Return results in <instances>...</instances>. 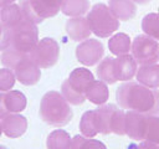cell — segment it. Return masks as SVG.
<instances>
[{"label": "cell", "instance_id": "6da1fadb", "mask_svg": "<svg viewBox=\"0 0 159 149\" xmlns=\"http://www.w3.org/2000/svg\"><path fill=\"white\" fill-rule=\"evenodd\" d=\"M117 103L122 109L159 115V91L148 88L139 82L127 81L116 92Z\"/></svg>", "mask_w": 159, "mask_h": 149}, {"label": "cell", "instance_id": "7a4b0ae2", "mask_svg": "<svg viewBox=\"0 0 159 149\" xmlns=\"http://www.w3.org/2000/svg\"><path fill=\"white\" fill-rule=\"evenodd\" d=\"M41 119L52 127H63L73 117L70 103L57 91L46 92L40 102Z\"/></svg>", "mask_w": 159, "mask_h": 149}, {"label": "cell", "instance_id": "3957f363", "mask_svg": "<svg viewBox=\"0 0 159 149\" xmlns=\"http://www.w3.org/2000/svg\"><path fill=\"white\" fill-rule=\"evenodd\" d=\"M91 31L98 37H109L119 27V20L113 15L106 4H94L87 14Z\"/></svg>", "mask_w": 159, "mask_h": 149}, {"label": "cell", "instance_id": "277c9868", "mask_svg": "<svg viewBox=\"0 0 159 149\" xmlns=\"http://www.w3.org/2000/svg\"><path fill=\"white\" fill-rule=\"evenodd\" d=\"M96 112V120H97V128L98 133L102 134H109L114 133L117 135H124V120H125V113L123 109L118 108L114 104H102Z\"/></svg>", "mask_w": 159, "mask_h": 149}, {"label": "cell", "instance_id": "5b68a950", "mask_svg": "<svg viewBox=\"0 0 159 149\" xmlns=\"http://www.w3.org/2000/svg\"><path fill=\"white\" fill-rule=\"evenodd\" d=\"M61 2L62 0H20L19 6L24 19L37 25L45 19L56 16L61 11Z\"/></svg>", "mask_w": 159, "mask_h": 149}, {"label": "cell", "instance_id": "8992f818", "mask_svg": "<svg viewBox=\"0 0 159 149\" xmlns=\"http://www.w3.org/2000/svg\"><path fill=\"white\" fill-rule=\"evenodd\" d=\"M39 42V29L36 24L22 19L11 29L10 46L20 52L30 53Z\"/></svg>", "mask_w": 159, "mask_h": 149}, {"label": "cell", "instance_id": "52a82bcc", "mask_svg": "<svg viewBox=\"0 0 159 149\" xmlns=\"http://www.w3.org/2000/svg\"><path fill=\"white\" fill-rule=\"evenodd\" d=\"M132 56L138 65H152L159 62V41L140 34L132 42Z\"/></svg>", "mask_w": 159, "mask_h": 149}, {"label": "cell", "instance_id": "ba28073f", "mask_svg": "<svg viewBox=\"0 0 159 149\" xmlns=\"http://www.w3.org/2000/svg\"><path fill=\"white\" fill-rule=\"evenodd\" d=\"M30 56L40 68H50L58 61L60 46L56 40L51 37H43L42 40H39L36 46L30 52Z\"/></svg>", "mask_w": 159, "mask_h": 149}, {"label": "cell", "instance_id": "9c48e42d", "mask_svg": "<svg viewBox=\"0 0 159 149\" xmlns=\"http://www.w3.org/2000/svg\"><path fill=\"white\" fill-rule=\"evenodd\" d=\"M14 73L16 79L24 86H34L41 78V70L31 58L30 53H25L15 65Z\"/></svg>", "mask_w": 159, "mask_h": 149}, {"label": "cell", "instance_id": "30bf717a", "mask_svg": "<svg viewBox=\"0 0 159 149\" xmlns=\"http://www.w3.org/2000/svg\"><path fill=\"white\" fill-rule=\"evenodd\" d=\"M104 55L103 43L96 38L83 40L76 47V58L84 66H94L98 63Z\"/></svg>", "mask_w": 159, "mask_h": 149}, {"label": "cell", "instance_id": "8fae6325", "mask_svg": "<svg viewBox=\"0 0 159 149\" xmlns=\"http://www.w3.org/2000/svg\"><path fill=\"white\" fill-rule=\"evenodd\" d=\"M147 127H148V114L135 112V111L125 112L124 130L130 139L138 140V142L144 140Z\"/></svg>", "mask_w": 159, "mask_h": 149}, {"label": "cell", "instance_id": "7c38bea8", "mask_svg": "<svg viewBox=\"0 0 159 149\" xmlns=\"http://www.w3.org/2000/svg\"><path fill=\"white\" fill-rule=\"evenodd\" d=\"M26 96L20 91H6L0 93V119L10 113H20L26 108Z\"/></svg>", "mask_w": 159, "mask_h": 149}, {"label": "cell", "instance_id": "4fadbf2b", "mask_svg": "<svg viewBox=\"0 0 159 149\" xmlns=\"http://www.w3.org/2000/svg\"><path fill=\"white\" fill-rule=\"evenodd\" d=\"M2 133L9 138H19L27 129V119L17 113H10L1 118Z\"/></svg>", "mask_w": 159, "mask_h": 149}, {"label": "cell", "instance_id": "5bb4252c", "mask_svg": "<svg viewBox=\"0 0 159 149\" xmlns=\"http://www.w3.org/2000/svg\"><path fill=\"white\" fill-rule=\"evenodd\" d=\"M138 70V63L132 55H120L114 58V74L117 81H129L132 79Z\"/></svg>", "mask_w": 159, "mask_h": 149}, {"label": "cell", "instance_id": "9a60e30c", "mask_svg": "<svg viewBox=\"0 0 159 149\" xmlns=\"http://www.w3.org/2000/svg\"><path fill=\"white\" fill-rule=\"evenodd\" d=\"M66 81L72 89H75L80 94L86 96V91L94 81V76L89 70L84 67H77L70 73Z\"/></svg>", "mask_w": 159, "mask_h": 149}, {"label": "cell", "instance_id": "2e32d148", "mask_svg": "<svg viewBox=\"0 0 159 149\" xmlns=\"http://www.w3.org/2000/svg\"><path fill=\"white\" fill-rule=\"evenodd\" d=\"M66 32L73 41H83L87 40L91 35V29L88 21L83 16L71 17L66 22Z\"/></svg>", "mask_w": 159, "mask_h": 149}, {"label": "cell", "instance_id": "e0dca14e", "mask_svg": "<svg viewBox=\"0 0 159 149\" xmlns=\"http://www.w3.org/2000/svg\"><path fill=\"white\" fill-rule=\"evenodd\" d=\"M137 82L140 84L157 89L159 88V63H152V65H142L135 73Z\"/></svg>", "mask_w": 159, "mask_h": 149}, {"label": "cell", "instance_id": "ac0fdd59", "mask_svg": "<svg viewBox=\"0 0 159 149\" xmlns=\"http://www.w3.org/2000/svg\"><path fill=\"white\" fill-rule=\"evenodd\" d=\"M108 7L113 15L122 21H128L137 14V6L133 0H109Z\"/></svg>", "mask_w": 159, "mask_h": 149}, {"label": "cell", "instance_id": "d6986e66", "mask_svg": "<svg viewBox=\"0 0 159 149\" xmlns=\"http://www.w3.org/2000/svg\"><path fill=\"white\" fill-rule=\"evenodd\" d=\"M108 97H109V91H108L107 83H104L101 79L99 81L94 79L88 87V89L86 91V99H88L91 103L97 106L104 104Z\"/></svg>", "mask_w": 159, "mask_h": 149}, {"label": "cell", "instance_id": "ffe728a7", "mask_svg": "<svg viewBox=\"0 0 159 149\" xmlns=\"http://www.w3.org/2000/svg\"><path fill=\"white\" fill-rule=\"evenodd\" d=\"M108 48H109L111 53H113L116 56L125 55L132 48V40H130L129 35H127L124 32H117L108 40Z\"/></svg>", "mask_w": 159, "mask_h": 149}, {"label": "cell", "instance_id": "44dd1931", "mask_svg": "<svg viewBox=\"0 0 159 149\" xmlns=\"http://www.w3.org/2000/svg\"><path fill=\"white\" fill-rule=\"evenodd\" d=\"M61 11L66 16L77 17L83 16L89 11V1L88 0H62Z\"/></svg>", "mask_w": 159, "mask_h": 149}, {"label": "cell", "instance_id": "7402d4cb", "mask_svg": "<svg viewBox=\"0 0 159 149\" xmlns=\"http://www.w3.org/2000/svg\"><path fill=\"white\" fill-rule=\"evenodd\" d=\"M22 19H24V16H22V12H21L20 6L16 5V4H14V2L10 4V5L4 6L1 9V11H0V22L2 25H5L6 27L12 29Z\"/></svg>", "mask_w": 159, "mask_h": 149}, {"label": "cell", "instance_id": "603a6c76", "mask_svg": "<svg viewBox=\"0 0 159 149\" xmlns=\"http://www.w3.org/2000/svg\"><path fill=\"white\" fill-rule=\"evenodd\" d=\"M71 137L63 129L52 130L46 140L47 149H71Z\"/></svg>", "mask_w": 159, "mask_h": 149}, {"label": "cell", "instance_id": "cb8c5ba5", "mask_svg": "<svg viewBox=\"0 0 159 149\" xmlns=\"http://www.w3.org/2000/svg\"><path fill=\"white\" fill-rule=\"evenodd\" d=\"M97 76L101 81H103L107 84H113L117 82V78L114 74V58L113 57L107 56L99 61L97 66Z\"/></svg>", "mask_w": 159, "mask_h": 149}, {"label": "cell", "instance_id": "d4e9b609", "mask_svg": "<svg viewBox=\"0 0 159 149\" xmlns=\"http://www.w3.org/2000/svg\"><path fill=\"white\" fill-rule=\"evenodd\" d=\"M80 130H81L82 135H84L87 138H93V137H96V134H98L94 111H87L82 114L81 120H80Z\"/></svg>", "mask_w": 159, "mask_h": 149}, {"label": "cell", "instance_id": "484cf974", "mask_svg": "<svg viewBox=\"0 0 159 149\" xmlns=\"http://www.w3.org/2000/svg\"><path fill=\"white\" fill-rule=\"evenodd\" d=\"M142 30L145 35L159 41V12L147 14L142 20Z\"/></svg>", "mask_w": 159, "mask_h": 149}, {"label": "cell", "instance_id": "4316f807", "mask_svg": "<svg viewBox=\"0 0 159 149\" xmlns=\"http://www.w3.org/2000/svg\"><path fill=\"white\" fill-rule=\"evenodd\" d=\"M71 149H107L101 140L87 138L84 135H75L71 142Z\"/></svg>", "mask_w": 159, "mask_h": 149}, {"label": "cell", "instance_id": "83f0119b", "mask_svg": "<svg viewBox=\"0 0 159 149\" xmlns=\"http://www.w3.org/2000/svg\"><path fill=\"white\" fill-rule=\"evenodd\" d=\"M24 55H25L24 52H20V51H17L16 48L9 46L6 50L2 51V53H1V56H0V61H1V63H2L6 68L14 70L15 65L17 63V61H19Z\"/></svg>", "mask_w": 159, "mask_h": 149}, {"label": "cell", "instance_id": "f1b7e54d", "mask_svg": "<svg viewBox=\"0 0 159 149\" xmlns=\"http://www.w3.org/2000/svg\"><path fill=\"white\" fill-rule=\"evenodd\" d=\"M144 140L159 145V115L148 114V127Z\"/></svg>", "mask_w": 159, "mask_h": 149}, {"label": "cell", "instance_id": "f546056e", "mask_svg": "<svg viewBox=\"0 0 159 149\" xmlns=\"http://www.w3.org/2000/svg\"><path fill=\"white\" fill-rule=\"evenodd\" d=\"M61 94L63 96V98H65L70 104H73V106H80V104H82V103L86 101V96L80 94V93H77L75 89H72V88L70 87V84L67 83L66 79L62 82V86H61Z\"/></svg>", "mask_w": 159, "mask_h": 149}, {"label": "cell", "instance_id": "4dcf8cb0", "mask_svg": "<svg viewBox=\"0 0 159 149\" xmlns=\"http://www.w3.org/2000/svg\"><path fill=\"white\" fill-rule=\"evenodd\" d=\"M15 81H16V77L12 70L6 67L0 70V91L2 92L10 91L14 87Z\"/></svg>", "mask_w": 159, "mask_h": 149}, {"label": "cell", "instance_id": "1f68e13d", "mask_svg": "<svg viewBox=\"0 0 159 149\" xmlns=\"http://www.w3.org/2000/svg\"><path fill=\"white\" fill-rule=\"evenodd\" d=\"M10 34L11 29L0 24V51H4L10 46Z\"/></svg>", "mask_w": 159, "mask_h": 149}, {"label": "cell", "instance_id": "d6a6232c", "mask_svg": "<svg viewBox=\"0 0 159 149\" xmlns=\"http://www.w3.org/2000/svg\"><path fill=\"white\" fill-rule=\"evenodd\" d=\"M133 149H159V145L158 144H154L152 142H148V140H142Z\"/></svg>", "mask_w": 159, "mask_h": 149}, {"label": "cell", "instance_id": "836d02e7", "mask_svg": "<svg viewBox=\"0 0 159 149\" xmlns=\"http://www.w3.org/2000/svg\"><path fill=\"white\" fill-rule=\"evenodd\" d=\"M15 0H0V9H2L4 6H6V5H10V4H12Z\"/></svg>", "mask_w": 159, "mask_h": 149}, {"label": "cell", "instance_id": "e575fe53", "mask_svg": "<svg viewBox=\"0 0 159 149\" xmlns=\"http://www.w3.org/2000/svg\"><path fill=\"white\" fill-rule=\"evenodd\" d=\"M135 4H139V5H145V4H148V2H150L152 0H133Z\"/></svg>", "mask_w": 159, "mask_h": 149}, {"label": "cell", "instance_id": "d590c367", "mask_svg": "<svg viewBox=\"0 0 159 149\" xmlns=\"http://www.w3.org/2000/svg\"><path fill=\"white\" fill-rule=\"evenodd\" d=\"M1 133H2V129H1V122H0V135H1Z\"/></svg>", "mask_w": 159, "mask_h": 149}, {"label": "cell", "instance_id": "8d00e7d4", "mask_svg": "<svg viewBox=\"0 0 159 149\" xmlns=\"http://www.w3.org/2000/svg\"><path fill=\"white\" fill-rule=\"evenodd\" d=\"M0 149H7L6 147H4V145H0Z\"/></svg>", "mask_w": 159, "mask_h": 149}, {"label": "cell", "instance_id": "74e56055", "mask_svg": "<svg viewBox=\"0 0 159 149\" xmlns=\"http://www.w3.org/2000/svg\"><path fill=\"white\" fill-rule=\"evenodd\" d=\"M158 12H159V7H158Z\"/></svg>", "mask_w": 159, "mask_h": 149}]
</instances>
